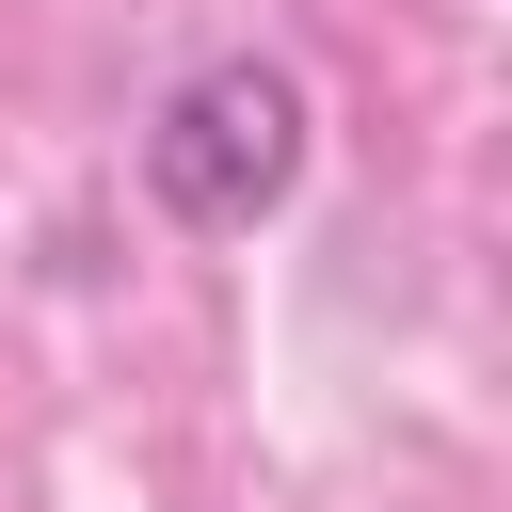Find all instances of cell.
<instances>
[{"label": "cell", "mask_w": 512, "mask_h": 512, "mask_svg": "<svg viewBox=\"0 0 512 512\" xmlns=\"http://www.w3.org/2000/svg\"><path fill=\"white\" fill-rule=\"evenodd\" d=\"M288 176H304V80L288 64H192L176 96H160V128H144V192H160V224H192V240H256L272 208H288Z\"/></svg>", "instance_id": "cell-1"}]
</instances>
